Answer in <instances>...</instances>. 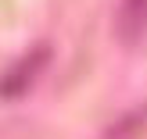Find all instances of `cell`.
I'll use <instances>...</instances> for the list:
<instances>
[{
	"label": "cell",
	"instance_id": "6da1fadb",
	"mask_svg": "<svg viewBox=\"0 0 147 139\" xmlns=\"http://www.w3.org/2000/svg\"><path fill=\"white\" fill-rule=\"evenodd\" d=\"M47 57H50V50H47V47L29 50V54L22 57V61L14 64L7 75H4V82H0V93H4V96H18V93H25V89H29V82H32V78L40 75V68L47 64Z\"/></svg>",
	"mask_w": 147,
	"mask_h": 139
},
{
	"label": "cell",
	"instance_id": "7a4b0ae2",
	"mask_svg": "<svg viewBox=\"0 0 147 139\" xmlns=\"http://www.w3.org/2000/svg\"><path fill=\"white\" fill-rule=\"evenodd\" d=\"M147 29V0H122L115 14V36L122 43H136Z\"/></svg>",
	"mask_w": 147,
	"mask_h": 139
}]
</instances>
